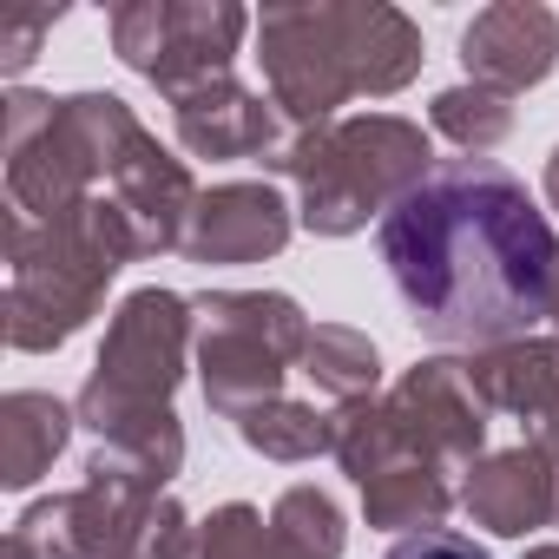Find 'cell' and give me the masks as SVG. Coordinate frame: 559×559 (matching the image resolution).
<instances>
[{"mask_svg": "<svg viewBox=\"0 0 559 559\" xmlns=\"http://www.w3.org/2000/svg\"><path fill=\"white\" fill-rule=\"evenodd\" d=\"M8 559H34V546H27V539H14V533H8Z\"/></svg>", "mask_w": 559, "mask_h": 559, "instance_id": "cell-29", "label": "cell"}, {"mask_svg": "<svg viewBox=\"0 0 559 559\" xmlns=\"http://www.w3.org/2000/svg\"><path fill=\"white\" fill-rule=\"evenodd\" d=\"M376 250L408 323L441 349H500L546 323L559 237L493 158H441L382 224Z\"/></svg>", "mask_w": 559, "mask_h": 559, "instance_id": "cell-1", "label": "cell"}, {"mask_svg": "<svg viewBox=\"0 0 559 559\" xmlns=\"http://www.w3.org/2000/svg\"><path fill=\"white\" fill-rule=\"evenodd\" d=\"M304 376L323 402L349 408V402H369L382 389V356L362 330L349 323H317L310 330V349H304Z\"/></svg>", "mask_w": 559, "mask_h": 559, "instance_id": "cell-19", "label": "cell"}, {"mask_svg": "<svg viewBox=\"0 0 559 559\" xmlns=\"http://www.w3.org/2000/svg\"><path fill=\"white\" fill-rule=\"evenodd\" d=\"M461 507L474 526H487L500 539H526L539 526H559V461L539 441L480 454L474 474L461 480Z\"/></svg>", "mask_w": 559, "mask_h": 559, "instance_id": "cell-12", "label": "cell"}, {"mask_svg": "<svg viewBox=\"0 0 559 559\" xmlns=\"http://www.w3.org/2000/svg\"><path fill=\"white\" fill-rule=\"evenodd\" d=\"M263 86L290 126H330L349 99H389L421 73V27L389 0H290L257 14Z\"/></svg>", "mask_w": 559, "mask_h": 559, "instance_id": "cell-2", "label": "cell"}, {"mask_svg": "<svg viewBox=\"0 0 559 559\" xmlns=\"http://www.w3.org/2000/svg\"><path fill=\"white\" fill-rule=\"evenodd\" d=\"M60 27V8H27V14H8L0 21V73L21 80L34 60H40V40Z\"/></svg>", "mask_w": 559, "mask_h": 559, "instance_id": "cell-23", "label": "cell"}, {"mask_svg": "<svg viewBox=\"0 0 559 559\" xmlns=\"http://www.w3.org/2000/svg\"><path fill=\"white\" fill-rule=\"evenodd\" d=\"M428 119H435V132H441L448 145H461L467 158H487V152L513 132V99H507V93H487V86H474V80H461V86L435 93Z\"/></svg>", "mask_w": 559, "mask_h": 559, "instance_id": "cell-21", "label": "cell"}, {"mask_svg": "<svg viewBox=\"0 0 559 559\" xmlns=\"http://www.w3.org/2000/svg\"><path fill=\"white\" fill-rule=\"evenodd\" d=\"M250 27L257 21L237 0H126L106 21L112 53L139 80H152L165 99H185L211 80H230V60H237Z\"/></svg>", "mask_w": 559, "mask_h": 559, "instance_id": "cell-8", "label": "cell"}, {"mask_svg": "<svg viewBox=\"0 0 559 559\" xmlns=\"http://www.w3.org/2000/svg\"><path fill=\"white\" fill-rule=\"evenodd\" d=\"M533 441H539V448H546V454H552V461H559V408H552V415H546V421H539V435H533Z\"/></svg>", "mask_w": 559, "mask_h": 559, "instance_id": "cell-25", "label": "cell"}, {"mask_svg": "<svg viewBox=\"0 0 559 559\" xmlns=\"http://www.w3.org/2000/svg\"><path fill=\"white\" fill-rule=\"evenodd\" d=\"M546 323H552V343H559V276H552V297H546Z\"/></svg>", "mask_w": 559, "mask_h": 559, "instance_id": "cell-27", "label": "cell"}, {"mask_svg": "<svg viewBox=\"0 0 559 559\" xmlns=\"http://www.w3.org/2000/svg\"><path fill=\"white\" fill-rule=\"evenodd\" d=\"M389 408L408 435V448L441 467L448 480L454 474H474L480 448H487V402L474 395L467 382V362H448V356H428L415 362L395 389H389Z\"/></svg>", "mask_w": 559, "mask_h": 559, "instance_id": "cell-9", "label": "cell"}, {"mask_svg": "<svg viewBox=\"0 0 559 559\" xmlns=\"http://www.w3.org/2000/svg\"><path fill=\"white\" fill-rule=\"evenodd\" d=\"M230 428H237V441H243L250 454L284 461V467L317 461V454H336V415H323L317 402H290V395H276V402L237 415Z\"/></svg>", "mask_w": 559, "mask_h": 559, "instance_id": "cell-18", "label": "cell"}, {"mask_svg": "<svg viewBox=\"0 0 559 559\" xmlns=\"http://www.w3.org/2000/svg\"><path fill=\"white\" fill-rule=\"evenodd\" d=\"M171 126H178V145L191 158H270L284 145L276 99H263L237 80H211V86L171 99Z\"/></svg>", "mask_w": 559, "mask_h": 559, "instance_id": "cell-13", "label": "cell"}, {"mask_svg": "<svg viewBox=\"0 0 559 559\" xmlns=\"http://www.w3.org/2000/svg\"><path fill=\"white\" fill-rule=\"evenodd\" d=\"M546 204L559 211V145H552V158H546Z\"/></svg>", "mask_w": 559, "mask_h": 559, "instance_id": "cell-26", "label": "cell"}, {"mask_svg": "<svg viewBox=\"0 0 559 559\" xmlns=\"http://www.w3.org/2000/svg\"><path fill=\"white\" fill-rule=\"evenodd\" d=\"M106 191H112V198H119V211L132 217V230H139V250H145V257H158V250H185L191 211H198V198H204V191H198V178H191V165H185V158H171L158 139H145Z\"/></svg>", "mask_w": 559, "mask_h": 559, "instance_id": "cell-14", "label": "cell"}, {"mask_svg": "<svg viewBox=\"0 0 559 559\" xmlns=\"http://www.w3.org/2000/svg\"><path fill=\"white\" fill-rule=\"evenodd\" d=\"M467 382L487 402V415L546 421L559 408V343L552 336H520V343L480 349V356H467Z\"/></svg>", "mask_w": 559, "mask_h": 559, "instance_id": "cell-15", "label": "cell"}, {"mask_svg": "<svg viewBox=\"0 0 559 559\" xmlns=\"http://www.w3.org/2000/svg\"><path fill=\"white\" fill-rule=\"evenodd\" d=\"M198 382L211 415L237 421L284 395V376L304 369L310 317L284 290H198Z\"/></svg>", "mask_w": 559, "mask_h": 559, "instance_id": "cell-7", "label": "cell"}, {"mask_svg": "<svg viewBox=\"0 0 559 559\" xmlns=\"http://www.w3.org/2000/svg\"><path fill=\"white\" fill-rule=\"evenodd\" d=\"M290 230H297V204L284 191L270 178H237V185H211L198 198L185 257L191 263H263L290 243Z\"/></svg>", "mask_w": 559, "mask_h": 559, "instance_id": "cell-11", "label": "cell"}, {"mask_svg": "<svg viewBox=\"0 0 559 559\" xmlns=\"http://www.w3.org/2000/svg\"><path fill=\"white\" fill-rule=\"evenodd\" d=\"M191 559H290L284 539H276V526L250 507V500H230L217 507L204 526H198V552Z\"/></svg>", "mask_w": 559, "mask_h": 559, "instance_id": "cell-22", "label": "cell"}, {"mask_svg": "<svg viewBox=\"0 0 559 559\" xmlns=\"http://www.w3.org/2000/svg\"><path fill=\"white\" fill-rule=\"evenodd\" d=\"M73 408L60 402V395H47V389H14L8 402H0V487H34L53 461H60V448H67V435H73Z\"/></svg>", "mask_w": 559, "mask_h": 559, "instance_id": "cell-16", "label": "cell"}, {"mask_svg": "<svg viewBox=\"0 0 559 559\" xmlns=\"http://www.w3.org/2000/svg\"><path fill=\"white\" fill-rule=\"evenodd\" d=\"M382 559H493V552L474 546V539L454 533V526H435V533H408V539H395Z\"/></svg>", "mask_w": 559, "mask_h": 559, "instance_id": "cell-24", "label": "cell"}, {"mask_svg": "<svg viewBox=\"0 0 559 559\" xmlns=\"http://www.w3.org/2000/svg\"><path fill=\"white\" fill-rule=\"evenodd\" d=\"M461 67L487 93H526L559 67V14L539 0H493L461 34Z\"/></svg>", "mask_w": 559, "mask_h": 559, "instance_id": "cell-10", "label": "cell"}, {"mask_svg": "<svg viewBox=\"0 0 559 559\" xmlns=\"http://www.w3.org/2000/svg\"><path fill=\"white\" fill-rule=\"evenodd\" d=\"M520 559H559V539H546V546H526Z\"/></svg>", "mask_w": 559, "mask_h": 559, "instance_id": "cell-28", "label": "cell"}, {"mask_svg": "<svg viewBox=\"0 0 559 559\" xmlns=\"http://www.w3.org/2000/svg\"><path fill=\"white\" fill-rule=\"evenodd\" d=\"M198 356V310L191 297L178 290H132L112 323H106V343L93 356V376L73 402L80 428H93L99 441L119 435L126 421H145V415H165L185 369Z\"/></svg>", "mask_w": 559, "mask_h": 559, "instance_id": "cell-6", "label": "cell"}, {"mask_svg": "<svg viewBox=\"0 0 559 559\" xmlns=\"http://www.w3.org/2000/svg\"><path fill=\"white\" fill-rule=\"evenodd\" d=\"M152 132L139 126V112L119 93H8V211L14 217H60L73 204H86L93 191H106L126 158L145 145Z\"/></svg>", "mask_w": 559, "mask_h": 559, "instance_id": "cell-5", "label": "cell"}, {"mask_svg": "<svg viewBox=\"0 0 559 559\" xmlns=\"http://www.w3.org/2000/svg\"><path fill=\"white\" fill-rule=\"evenodd\" d=\"M139 230L119 211L112 191H93L86 204L34 224L8 211V343L21 356H47L60 343H73L126 263H139Z\"/></svg>", "mask_w": 559, "mask_h": 559, "instance_id": "cell-3", "label": "cell"}, {"mask_svg": "<svg viewBox=\"0 0 559 559\" xmlns=\"http://www.w3.org/2000/svg\"><path fill=\"white\" fill-rule=\"evenodd\" d=\"M454 500H461L454 480H448L441 467H428V461H402V467L362 480V520L382 526V533H402V539H408V533L448 526Z\"/></svg>", "mask_w": 559, "mask_h": 559, "instance_id": "cell-17", "label": "cell"}, {"mask_svg": "<svg viewBox=\"0 0 559 559\" xmlns=\"http://www.w3.org/2000/svg\"><path fill=\"white\" fill-rule=\"evenodd\" d=\"M270 526L290 559H343V546H349V520L323 487H284L270 507Z\"/></svg>", "mask_w": 559, "mask_h": 559, "instance_id": "cell-20", "label": "cell"}, {"mask_svg": "<svg viewBox=\"0 0 559 559\" xmlns=\"http://www.w3.org/2000/svg\"><path fill=\"white\" fill-rule=\"evenodd\" d=\"M263 165L297 185V224L310 237H356L369 217L382 224L441 158L415 119L356 112L330 126H290Z\"/></svg>", "mask_w": 559, "mask_h": 559, "instance_id": "cell-4", "label": "cell"}]
</instances>
